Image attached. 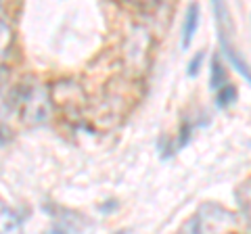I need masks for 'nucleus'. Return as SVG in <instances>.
Segmentation results:
<instances>
[{"label": "nucleus", "instance_id": "7", "mask_svg": "<svg viewBox=\"0 0 251 234\" xmlns=\"http://www.w3.org/2000/svg\"><path fill=\"white\" fill-rule=\"evenodd\" d=\"M239 201H241V211H243V217H245L247 226L251 228V180L241 184L239 188Z\"/></svg>", "mask_w": 251, "mask_h": 234}, {"label": "nucleus", "instance_id": "10", "mask_svg": "<svg viewBox=\"0 0 251 234\" xmlns=\"http://www.w3.org/2000/svg\"><path fill=\"white\" fill-rule=\"evenodd\" d=\"M201 63H203V52H197L195 59H191V63H188V75H197Z\"/></svg>", "mask_w": 251, "mask_h": 234}, {"label": "nucleus", "instance_id": "5", "mask_svg": "<svg viewBox=\"0 0 251 234\" xmlns=\"http://www.w3.org/2000/svg\"><path fill=\"white\" fill-rule=\"evenodd\" d=\"M226 84H228V77H226V67L222 65L220 57H214V59H211V65H209V86L218 92L220 88H224Z\"/></svg>", "mask_w": 251, "mask_h": 234}, {"label": "nucleus", "instance_id": "1", "mask_svg": "<svg viewBox=\"0 0 251 234\" xmlns=\"http://www.w3.org/2000/svg\"><path fill=\"white\" fill-rule=\"evenodd\" d=\"M17 105H19L23 121L40 123L46 119V115H49V96H46V92L38 84H31V86L23 84L21 86Z\"/></svg>", "mask_w": 251, "mask_h": 234}, {"label": "nucleus", "instance_id": "8", "mask_svg": "<svg viewBox=\"0 0 251 234\" xmlns=\"http://www.w3.org/2000/svg\"><path fill=\"white\" fill-rule=\"evenodd\" d=\"M234 98H237V90H234V86L230 84H226L224 88H220L218 90V94H216V100H218V105L220 107H228L234 103Z\"/></svg>", "mask_w": 251, "mask_h": 234}, {"label": "nucleus", "instance_id": "2", "mask_svg": "<svg viewBox=\"0 0 251 234\" xmlns=\"http://www.w3.org/2000/svg\"><path fill=\"white\" fill-rule=\"evenodd\" d=\"M220 40H222V48H224V54L226 57H228V61L232 63V67L237 69V71L245 77V80L251 84V67L247 65V61L241 57V54L237 52V48H234V46L228 42V38H226V34L222 32V36H220Z\"/></svg>", "mask_w": 251, "mask_h": 234}, {"label": "nucleus", "instance_id": "11", "mask_svg": "<svg viewBox=\"0 0 251 234\" xmlns=\"http://www.w3.org/2000/svg\"><path fill=\"white\" fill-rule=\"evenodd\" d=\"M115 234H128V232H126V230H120V232H115Z\"/></svg>", "mask_w": 251, "mask_h": 234}, {"label": "nucleus", "instance_id": "6", "mask_svg": "<svg viewBox=\"0 0 251 234\" xmlns=\"http://www.w3.org/2000/svg\"><path fill=\"white\" fill-rule=\"evenodd\" d=\"M11 48H13V32H11V27L0 19V65L6 63V59L11 57Z\"/></svg>", "mask_w": 251, "mask_h": 234}, {"label": "nucleus", "instance_id": "4", "mask_svg": "<svg viewBox=\"0 0 251 234\" xmlns=\"http://www.w3.org/2000/svg\"><path fill=\"white\" fill-rule=\"evenodd\" d=\"M197 25H199V6L193 4L186 11V19H184V27H182V46L186 48L193 42L195 34H197Z\"/></svg>", "mask_w": 251, "mask_h": 234}, {"label": "nucleus", "instance_id": "9", "mask_svg": "<svg viewBox=\"0 0 251 234\" xmlns=\"http://www.w3.org/2000/svg\"><path fill=\"white\" fill-rule=\"evenodd\" d=\"M178 234H203V228H201L199 217L195 215V217H191V220H186L182 226H180Z\"/></svg>", "mask_w": 251, "mask_h": 234}, {"label": "nucleus", "instance_id": "3", "mask_svg": "<svg viewBox=\"0 0 251 234\" xmlns=\"http://www.w3.org/2000/svg\"><path fill=\"white\" fill-rule=\"evenodd\" d=\"M0 234H23L19 217L0 201Z\"/></svg>", "mask_w": 251, "mask_h": 234}]
</instances>
